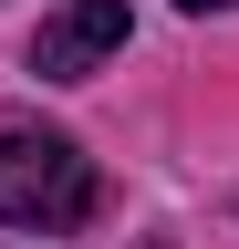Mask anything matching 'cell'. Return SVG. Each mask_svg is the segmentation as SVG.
<instances>
[{"instance_id": "obj_1", "label": "cell", "mask_w": 239, "mask_h": 249, "mask_svg": "<svg viewBox=\"0 0 239 249\" xmlns=\"http://www.w3.org/2000/svg\"><path fill=\"white\" fill-rule=\"evenodd\" d=\"M94 156L73 135H0V229H83L94 218Z\"/></svg>"}, {"instance_id": "obj_3", "label": "cell", "mask_w": 239, "mask_h": 249, "mask_svg": "<svg viewBox=\"0 0 239 249\" xmlns=\"http://www.w3.org/2000/svg\"><path fill=\"white\" fill-rule=\"evenodd\" d=\"M177 11H239V0H177Z\"/></svg>"}, {"instance_id": "obj_2", "label": "cell", "mask_w": 239, "mask_h": 249, "mask_svg": "<svg viewBox=\"0 0 239 249\" xmlns=\"http://www.w3.org/2000/svg\"><path fill=\"white\" fill-rule=\"evenodd\" d=\"M104 52H125V0H63L32 31V73L42 83H83Z\"/></svg>"}]
</instances>
